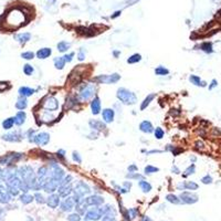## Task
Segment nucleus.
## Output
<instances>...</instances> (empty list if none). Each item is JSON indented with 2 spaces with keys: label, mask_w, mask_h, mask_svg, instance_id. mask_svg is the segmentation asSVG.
Returning a JSON list of instances; mask_svg holds the SVG:
<instances>
[{
  "label": "nucleus",
  "mask_w": 221,
  "mask_h": 221,
  "mask_svg": "<svg viewBox=\"0 0 221 221\" xmlns=\"http://www.w3.org/2000/svg\"><path fill=\"white\" fill-rule=\"evenodd\" d=\"M121 13H122V11H116L114 15H112V16H111V18H112V19H114V18H116V17L121 16Z\"/></svg>",
  "instance_id": "obj_60"
},
{
  "label": "nucleus",
  "mask_w": 221,
  "mask_h": 221,
  "mask_svg": "<svg viewBox=\"0 0 221 221\" xmlns=\"http://www.w3.org/2000/svg\"><path fill=\"white\" fill-rule=\"evenodd\" d=\"M116 96L121 103L125 104V105H134L137 102V96L134 92L127 90L125 87H119L117 90Z\"/></svg>",
  "instance_id": "obj_2"
},
{
  "label": "nucleus",
  "mask_w": 221,
  "mask_h": 221,
  "mask_svg": "<svg viewBox=\"0 0 221 221\" xmlns=\"http://www.w3.org/2000/svg\"><path fill=\"white\" fill-rule=\"evenodd\" d=\"M126 178H129V179H139L141 180L143 179V176L141 175H139L138 173H129L126 175Z\"/></svg>",
  "instance_id": "obj_46"
},
{
  "label": "nucleus",
  "mask_w": 221,
  "mask_h": 221,
  "mask_svg": "<svg viewBox=\"0 0 221 221\" xmlns=\"http://www.w3.org/2000/svg\"><path fill=\"white\" fill-rule=\"evenodd\" d=\"M69 221H81V217L79 213H71L69 217H67Z\"/></svg>",
  "instance_id": "obj_51"
},
{
  "label": "nucleus",
  "mask_w": 221,
  "mask_h": 221,
  "mask_svg": "<svg viewBox=\"0 0 221 221\" xmlns=\"http://www.w3.org/2000/svg\"><path fill=\"white\" fill-rule=\"evenodd\" d=\"M156 97V94L155 93H151V94H148L146 97L144 99V101L141 102V111H144V109H147V106L151 104L153 101H154V99Z\"/></svg>",
  "instance_id": "obj_26"
},
{
  "label": "nucleus",
  "mask_w": 221,
  "mask_h": 221,
  "mask_svg": "<svg viewBox=\"0 0 221 221\" xmlns=\"http://www.w3.org/2000/svg\"><path fill=\"white\" fill-rule=\"evenodd\" d=\"M138 186L141 187V189L144 192H149L151 190V185L144 179H141L138 181Z\"/></svg>",
  "instance_id": "obj_32"
},
{
  "label": "nucleus",
  "mask_w": 221,
  "mask_h": 221,
  "mask_svg": "<svg viewBox=\"0 0 221 221\" xmlns=\"http://www.w3.org/2000/svg\"><path fill=\"white\" fill-rule=\"evenodd\" d=\"M13 125H15V119L13 117H8V119H6L2 122V128L6 129V131L11 129L13 127Z\"/></svg>",
  "instance_id": "obj_31"
},
{
  "label": "nucleus",
  "mask_w": 221,
  "mask_h": 221,
  "mask_svg": "<svg viewBox=\"0 0 221 221\" xmlns=\"http://www.w3.org/2000/svg\"><path fill=\"white\" fill-rule=\"evenodd\" d=\"M52 54V50L50 48H42L39 49L38 52L35 53L37 58L40 59V60H44V59H48L50 55Z\"/></svg>",
  "instance_id": "obj_22"
},
{
  "label": "nucleus",
  "mask_w": 221,
  "mask_h": 221,
  "mask_svg": "<svg viewBox=\"0 0 221 221\" xmlns=\"http://www.w3.org/2000/svg\"><path fill=\"white\" fill-rule=\"evenodd\" d=\"M114 117H115V112L113 109H104L102 112V119L103 122L106 123V124H109L114 121Z\"/></svg>",
  "instance_id": "obj_13"
},
{
  "label": "nucleus",
  "mask_w": 221,
  "mask_h": 221,
  "mask_svg": "<svg viewBox=\"0 0 221 221\" xmlns=\"http://www.w3.org/2000/svg\"><path fill=\"white\" fill-rule=\"evenodd\" d=\"M35 92V90L31 89V87H28V86H21L18 90V93H19L20 96H22V97H29V96L33 95Z\"/></svg>",
  "instance_id": "obj_25"
},
{
  "label": "nucleus",
  "mask_w": 221,
  "mask_h": 221,
  "mask_svg": "<svg viewBox=\"0 0 221 221\" xmlns=\"http://www.w3.org/2000/svg\"><path fill=\"white\" fill-rule=\"evenodd\" d=\"M34 55L35 54L32 51H26L21 53V58L24 59V60H32V59L34 58Z\"/></svg>",
  "instance_id": "obj_44"
},
{
  "label": "nucleus",
  "mask_w": 221,
  "mask_h": 221,
  "mask_svg": "<svg viewBox=\"0 0 221 221\" xmlns=\"http://www.w3.org/2000/svg\"><path fill=\"white\" fill-rule=\"evenodd\" d=\"M10 89V84L9 82H0V93L1 92H5V91L9 90Z\"/></svg>",
  "instance_id": "obj_49"
},
{
  "label": "nucleus",
  "mask_w": 221,
  "mask_h": 221,
  "mask_svg": "<svg viewBox=\"0 0 221 221\" xmlns=\"http://www.w3.org/2000/svg\"><path fill=\"white\" fill-rule=\"evenodd\" d=\"M139 129H141L143 133H146V134H151L154 132V126L149 121H143V122L139 124Z\"/></svg>",
  "instance_id": "obj_21"
},
{
  "label": "nucleus",
  "mask_w": 221,
  "mask_h": 221,
  "mask_svg": "<svg viewBox=\"0 0 221 221\" xmlns=\"http://www.w3.org/2000/svg\"><path fill=\"white\" fill-rule=\"evenodd\" d=\"M13 119H15V124H16L17 126H21V125L24 124V122H26L27 114L23 112V111H19Z\"/></svg>",
  "instance_id": "obj_23"
},
{
  "label": "nucleus",
  "mask_w": 221,
  "mask_h": 221,
  "mask_svg": "<svg viewBox=\"0 0 221 221\" xmlns=\"http://www.w3.org/2000/svg\"><path fill=\"white\" fill-rule=\"evenodd\" d=\"M3 141H11V143H18L22 139V134L20 132H10V133H7V134L2 135L1 136Z\"/></svg>",
  "instance_id": "obj_10"
},
{
  "label": "nucleus",
  "mask_w": 221,
  "mask_h": 221,
  "mask_svg": "<svg viewBox=\"0 0 221 221\" xmlns=\"http://www.w3.org/2000/svg\"><path fill=\"white\" fill-rule=\"evenodd\" d=\"M59 188V183L58 181H55L54 179H52V178H50L49 180H47L43 185H42V189L44 190L45 192H54L55 190Z\"/></svg>",
  "instance_id": "obj_12"
},
{
  "label": "nucleus",
  "mask_w": 221,
  "mask_h": 221,
  "mask_svg": "<svg viewBox=\"0 0 221 221\" xmlns=\"http://www.w3.org/2000/svg\"><path fill=\"white\" fill-rule=\"evenodd\" d=\"M53 62H54L55 69H58V70H63L64 67H65V63H67L63 57H58V58H55L54 60H53Z\"/></svg>",
  "instance_id": "obj_29"
},
{
  "label": "nucleus",
  "mask_w": 221,
  "mask_h": 221,
  "mask_svg": "<svg viewBox=\"0 0 221 221\" xmlns=\"http://www.w3.org/2000/svg\"><path fill=\"white\" fill-rule=\"evenodd\" d=\"M166 200L168 202H171L174 205H179L181 203V200H180L179 197H177L176 195H173V193H169V195L166 196Z\"/></svg>",
  "instance_id": "obj_35"
},
{
  "label": "nucleus",
  "mask_w": 221,
  "mask_h": 221,
  "mask_svg": "<svg viewBox=\"0 0 221 221\" xmlns=\"http://www.w3.org/2000/svg\"><path fill=\"white\" fill-rule=\"evenodd\" d=\"M157 171H159V168H158V167H155V166H151V165L146 166L144 169L145 175H151V174L157 173Z\"/></svg>",
  "instance_id": "obj_39"
},
{
  "label": "nucleus",
  "mask_w": 221,
  "mask_h": 221,
  "mask_svg": "<svg viewBox=\"0 0 221 221\" xmlns=\"http://www.w3.org/2000/svg\"><path fill=\"white\" fill-rule=\"evenodd\" d=\"M84 201H85L86 206H99L104 202V199H103V197H101V196L93 195V196L87 197L86 199H84Z\"/></svg>",
  "instance_id": "obj_14"
},
{
  "label": "nucleus",
  "mask_w": 221,
  "mask_h": 221,
  "mask_svg": "<svg viewBox=\"0 0 221 221\" xmlns=\"http://www.w3.org/2000/svg\"><path fill=\"white\" fill-rule=\"evenodd\" d=\"M57 155H58V157H60V158H62V159H64V157H65V151H64L63 149H60V151H58Z\"/></svg>",
  "instance_id": "obj_57"
},
{
  "label": "nucleus",
  "mask_w": 221,
  "mask_h": 221,
  "mask_svg": "<svg viewBox=\"0 0 221 221\" xmlns=\"http://www.w3.org/2000/svg\"><path fill=\"white\" fill-rule=\"evenodd\" d=\"M33 199H34V197L31 196V195H29V193H27V192H24L23 195L20 196V200H21V202L24 203V205H28V203L32 202L33 201Z\"/></svg>",
  "instance_id": "obj_36"
},
{
  "label": "nucleus",
  "mask_w": 221,
  "mask_h": 221,
  "mask_svg": "<svg viewBox=\"0 0 221 221\" xmlns=\"http://www.w3.org/2000/svg\"><path fill=\"white\" fill-rule=\"evenodd\" d=\"M15 39H16L18 42H20L21 44H24V43H27V42H28L30 39H31V33H29V32L18 33V34L15 35Z\"/></svg>",
  "instance_id": "obj_24"
},
{
  "label": "nucleus",
  "mask_w": 221,
  "mask_h": 221,
  "mask_svg": "<svg viewBox=\"0 0 221 221\" xmlns=\"http://www.w3.org/2000/svg\"><path fill=\"white\" fill-rule=\"evenodd\" d=\"M27 106H28V101H27L26 97H22V96H20V99L17 101L16 103V107L19 111H23V109H27Z\"/></svg>",
  "instance_id": "obj_28"
},
{
  "label": "nucleus",
  "mask_w": 221,
  "mask_h": 221,
  "mask_svg": "<svg viewBox=\"0 0 221 221\" xmlns=\"http://www.w3.org/2000/svg\"><path fill=\"white\" fill-rule=\"evenodd\" d=\"M200 49H201L203 52H206V53H212V52H213L211 42H203V43H201Z\"/></svg>",
  "instance_id": "obj_38"
},
{
  "label": "nucleus",
  "mask_w": 221,
  "mask_h": 221,
  "mask_svg": "<svg viewBox=\"0 0 221 221\" xmlns=\"http://www.w3.org/2000/svg\"><path fill=\"white\" fill-rule=\"evenodd\" d=\"M9 29H17L26 23V15L18 9H12L6 16V21Z\"/></svg>",
  "instance_id": "obj_1"
},
{
  "label": "nucleus",
  "mask_w": 221,
  "mask_h": 221,
  "mask_svg": "<svg viewBox=\"0 0 221 221\" xmlns=\"http://www.w3.org/2000/svg\"><path fill=\"white\" fill-rule=\"evenodd\" d=\"M121 80V75L119 73L113 74H102L93 79L94 82L99 84H115Z\"/></svg>",
  "instance_id": "obj_4"
},
{
  "label": "nucleus",
  "mask_w": 221,
  "mask_h": 221,
  "mask_svg": "<svg viewBox=\"0 0 221 221\" xmlns=\"http://www.w3.org/2000/svg\"><path fill=\"white\" fill-rule=\"evenodd\" d=\"M154 135L157 139H161L164 137V135H165V132L161 127H157L154 129Z\"/></svg>",
  "instance_id": "obj_42"
},
{
  "label": "nucleus",
  "mask_w": 221,
  "mask_h": 221,
  "mask_svg": "<svg viewBox=\"0 0 221 221\" xmlns=\"http://www.w3.org/2000/svg\"><path fill=\"white\" fill-rule=\"evenodd\" d=\"M71 47V43L70 42H67V41H61L59 42L58 44H57V48H58V51L59 52H67Z\"/></svg>",
  "instance_id": "obj_30"
},
{
  "label": "nucleus",
  "mask_w": 221,
  "mask_h": 221,
  "mask_svg": "<svg viewBox=\"0 0 221 221\" xmlns=\"http://www.w3.org/2000/svg\"><path fill=\"white\" fill-rule=\"evenodd\" d=\"M128 171H129V173H136V171H137V166H136V165H135V164H133V165H131V166H128Z\"/></svg>",
  "instance_id": "obj_54"
},
{
  "label": "nucleus",
  "mask_w": 221,
  "mask_h": 221,
  "mask_svg": "<svg viewBox=\"0 0 221 221\" xmlns=\"http://www.w3.org/2000/svg\"><path fill=\"white\" fill-rule=\"evenodd\" d=\"M155 74L158 75V76H165V75L169 74V70L166 69L165 67H163V65H159V67L155 69Z\"/></svg>",
  "instance_id": "obj_33"
},
{
  "label": "nucleus",
  "mask_w": 221,
  "mask_h": 221,
  "mask_svg": "<svg viewBox=\"0 0 221 221\" xmlns=\"http://www.w3.org/2000/svg\"><path fill=\"white\" fill-rule=\"evenodd\" d=\"M119 53H121V52H119V51H114V52H113V54L115 55V58H117V57H119Z\"/></svg>",
  "instance_id": "obj_62"
},
{
  "label": "nucleus",
  "mask_w": 221,
  "mask_h": 221,
  "mask_svg": "<svg viewBox=\"0 0 221 221\" xmlns=\"http://www.w3.org/2000/svg\"><path fill=\"white\" fill-rule=\"evenodd\" d=\"M74 192L77 193V195H80L81 197H83V196H85V195H89L91 192V189H90V187L87 186L84 181H79V183L75 185Z\"/></svg>",
  "instance_id": "obj_11"
},
{
  "label": "nucleus",
  "mask_w": 221,
  "mask_h": 221,
  "mask_svg": "<svg viewBox=\"0 0 221 221\" xmlns=\"http://www.w3.org/2000/svg\"><path fill=\"white\" fill-rule=\"evenodd\" d=\"M72 176L71 175H67V176H64L63 179L61 180V183H60V186H63V185H67V184H71L72 181Z\"/></svg>",
  "instance_id": "obj_48"
},
{
  "label": "nucleus",
  "mask_w": 221,
  "mask_h": 221,
  "mask_svg": "<svg viewBox=\"0 0 221 221\" xmlns=\"http://www.w3.org/2000/svg\"><path fill=\"white\" fill-rule=\"evenodd\" d=\"M1 175H2V170L0 169V177H1Z\"/></svg>",
  "instance_id": "obj_63"
},
{
  "label": "nucleus",
  "mask_w": 221,
  "mask_h": 221,
  "mask_svg": "<svg viewBox=\"0 0 221 221\" xmlns=\"http://www.w3.org/2000/svg\"><path fill=\"white\" fill-rule=\"evenodd\" d=\"M73 191V188L71 186V184H67V185H63V186H59L58 188V195L60 197H64V198H67V196H70Z\"/></svg>",
  "instance_id": "obj_19"
},
{
  "label": "nucleus",
  "mask_w": 221,
  "mask_h": 221,
  "mask_svg": "<svg viewBox=\"0 0 221 221\" xmlns=\"http://www.w3.org/2000/svg\"><path fill=\"white\" fill-rule=\"evenodd\" d=\"M179 198L181 200V202L187 203V205H192V203H196L198 201V196L189 191H183L180 193Z\"/></svg>",
  "instance_id": "obj_6"
},
{
  "label": "nucleus",
  "mask_w": 221,
  "mask_h": 221,
  "mask_svg": "<svg viewBox=\"0 0 221 221\" xmlns=\"http://www.w3.org/2000/svg\"><path fill=\"white\" fill-rule=\"evenodd\" d=\"M196 148H198V149H203L205 148V144L202 143V141H196Z\"/></svg>",
  "instance_id": "obj_55"
},
{
  "label": "nucleus",
  "mask_w": 221,
  "mask_h": 221,
  "mask_svg": "<svg viewBox=\"0 0 221 221\" xmlns=\"http://www.w3.org/2000/svg\"><path fill=\"white\" fill-rule=\"evenodd\" d=\"M85 55H86V50L83 48H81L77 52V60L79 61H83L84 59H85Z\"/></svg>",
  "instance_id": "obj_45"
},
{
  "label": "nucleus",
  "mask_w": 221,
  "mask_h": 221,
  "mask_svg": "<svg viewBox=\"0 0 221 221\" xmlns=\"http://www.w3.org/2000/svg\"><path fill=\"white\" fill-rule=\"evenodd\" d=\"M89 125H90V127L93 131H96V132H101L106 128L105 123H103L102 121H99V119H91L90 122H89Z\"/></svg>",
  "instance_id": "obj_20"
},
{
  "label": "nucleus",
  "mask_w": 221,
  "mask_h": 221,
  "mask_svg": "<svg viewBox=\"0 0 221 221\" xmlns=\"http://www.w3.org/2000/svg\"><path fill=\"white\" fill-rule=\"evenodd\" d=\"M10 193L8 191H6V189H1L0 190V202L2 203H7V202L10 201Z\"/></svg>",
  "instance_id": "obj_34"
},
{
  "label": "nucleus",
  "mask_w": 221,
  "mask_h": 221,
  "mask_svg": "<svg viewBox=\"0 0 221 221\" xmlns=\"http://www.w3.org/2000/svg\"><path fill=\"white\" fill-rule=\"evenodd\" d=\"M52 1H53V2H54V1H55V0H52Z\"/></svg>",
  "instance_id": "obj_64"
},
{
  "label": "nucleus",
  "mask_w": 221,
  "mask_h": 221,
  "mask_svg": "<svg viewBox=\"0 0 221 221\" xmlns=\"http://www.w3.org/2000/svg\"><path fill=\"white\" fill-rule=\"evenodd\" d=\"M72 159H73L74 163H76V164L82 163V157H81L80 154H79L77 151H73V153H72Z\"/></svg>",
  "instance_id": "obj_47"
},
{
  "label": "nucleus",
  "mask_w": 221,
  "mask_h": 221,
  "mask_svg": "<svg viewBox=\"0 0 221 221\" xmlns=\"http://www.w3.org/2000/svg\"><path fill=\"white\" fill-rule=\"evenodd\" d=\"M23 157V154L21 153H11V154H7L2 157H0V165H11V164L16 163Z\"/></svg>",
  "instance_id": "obj_5"
},
{
  "label": "nucleus",
  "mask_w": 221,
  "mask_h": 221,
  "mask_svg": "<svg viewBox=\"0 0 221 221\" xmlns=\"http://www.w3.org/2000/svg\"><path fill=\"white\" fill-rule=\"evenodd\" d=\"M171 171H173V173H175V174H179L180 173V170L178 169L176 166H173V168H171Z\"/></svg>",
  "instance_id": "obj_61"
},
{
  "label": "nucleus",
  "mask_w": 221,
  "mask_h": 221,
  "mask_svg": "<svg viewBox=\"0 0 221 221\" xmlns=\"http://www.w3.org/2000/svg\"><path fill=\"white\" fill-rule=\"evenodd\" d=\"M141 61V55L139 53H135V54L131 55L129 58L127 59V63L128 64H135L138 63V62Z\"/></svg>",
  "instance_id": "obj_37"
},
{
  "label": "nucleus",
  "mask_w": 221,
  "mask_h": 221,
  "mask_svg": "<svg viewBox=\"0 0 221 221\" xmlns=\"http://www.w3.org/2000/svg\"><path fill=\"white\" fill-rule=\"evenodd\" d=\"M102 216H104L102 208H92L85 213V219L86 220H99Z\"/></svg>",
  "instance_id": "obj_9"
},
{
  "label": "nucleus",
  "mask_w": 221,
  "mask_h": 221,
  "mask_svg": "<svg viewBox=\"0 0 221 221\" xmlns=\"http://www.w3.org/2000/svg\"><path fill=\"white\" fill-rule=\"evenodd\" d=\"M124 187H125L124 189H126V190H127V191H128V190L131 189L132 183H129V181H125V183H124Z\"/></svg>",
  "instance_id": "obj_59"
},
{
  "label": "nucleus",
  "mask_w": 221,
  "mask_h": 221,
  "mask_svg": "<svg viewBox=\"0 0 221 221\" xmlns=\"http://www.w3.org/2000/svg\"><path fill=\"white\" fill-rule=\"evenodd\" d=\"M216 86H218V82H217V80H212L211 84L209 85V90H212V89H215Z\"/></svg>",
  "instance_id": "obj_56"
},
{
  "label": "nucleus",
  "mask_w": 221,
  "mask_h": 221,
  "mask_svg": "<svg viewBox=\"0 0 221 221\" xmlns=\"http://www.w3.org/2000/svg\"><path fill=\"white\" fill-rule=\"evenodd\" d=\"M196 171V166L195 164H191L188 168H187L186 170H185V174H184V177H187V176H190V175H192V174H195Z\"/></svg>",
  "instance_id": "obj_43"
},
{
  "label": "nucleus",
  "mask_w": 221,
  "mask_h": 221,
  "mask_svg": "<svg viewBox=\"0 0 221 221\" xmlns=\"http://www.w3.org/2000/svg\"><path fill=\"white\" fill-rule=\"evenodd\" d=\"M91 111H92V114L94 115H99L101 111H102V107H101V99H99V96H95L92 102H91Z\"/></svg>",
  "instance_id": "obj_17"
},
{
  "label": "nucleus",
  "mask_w": 221,
  "mask_h": 221,
  "mask_svg": "<svg viewBox=\"0 0 221 221\" xmlns=\"http://www.w3.org/2000/svg\"><path fill=\"white\" fill-rule=\"evenodd\" d=\"M94 94H95V86L93 84L85 83L80 86V90H79L80 101H83V102L84 101H89L92 97H94Z\"/></svg>",
  "instance_id": "obj_3"
},
{
  "label": "nucleus",
  "mask_w": 221,
  "mask_h": 221,
  "mask_svg": "<svg viewBox=\"0 0 221 221\" xmlns=\"http://www.w3.org/2000/svg\"><path fill=\"white\" fill-rule=\"evenodd\" d=\"M167 151H171V153L174 154V156H178V155H179L181 151H184V149H181V148L174 147V146H171V145H168V146H167Z\"/></svg>",
  "instance_id": "obj_41"
},
{
  "label": "nucleus",
  "mask_w": 221,
  "mask_h": 221,
  "mask_svg": "<svg viewBox=\"0 0 221 221\" xmlns=\"http://www.w3.org/2000/svg\"><path fill=\"white\" fill-rule=\"evenodd\" d=\"M201 181H202V184H205V185H209V184L212 183V177L209 176V175H206L205 177H202L201 178Z\"/></svg>",
  "instance_id": "obj_53"
},
{
  "label": "nucleus",
  "mask_w": 221,
  "mask_h": 221,
  "mask_svg": "<svg viewBox=\"0 0 221 221\" xmlns=\"http://www.w3.org/2000/svg\"><path fill=\"white\" fill-rule=\"evenodd\" d=\"M63 58H64V60H65V62L70 63V62H72V60H73V58H74V52L67 53L65 55H63Z\"/></svg>",
  "instance_id": "obj_52"
},
{
  "label": "nucleus",
  "mask_w": 221,
  "mask_h": 221,
  "mask_svg": "<svg viewBox=\"0 0 221 221\" xmlns=\"http://www.w3.org/2000/svg\"><path fill=\"white\" fill-rule=\"evenodd\" d=\"M160 153H163V151H158V149H153V151H146V154H147V155H151V154H160Z\"/></svg>",
  "instance_id": "obj_58"
},
{
  "label": "nucleus",
  "mask_w": 221,
  "mask_h": 221,
  "mask_svg": "<svg viewBox=\"0 0 221 221\" xmlns=\"http://www.w3.org/2000/svg\"><path fill=\"white\" fill-rule=\"evenodd\" d=\"M45 201H47V203H48V206L50 208L54 209L60 205V196L57 195V193H51Z\"/></svg>",
  "instance_id": "obj_18"
},
{
  "label": "nucleus",
  "mask_w": 221,
  "mask_h": 221,
  "mask_svg": "<svg viewBox=\"0 0 221 221\" xmlns=\"http://www.w3.org/2000/svg\"><path fill=\"white\" fill-rule=\"evenodd\" d=\"M33 71H34V69H33V67H32L31 64L27 63V64H24V65H23V73L26 74V75H28V76L32 75Z\"/></svg>",
  "instance_id": "obj_40"
},
{
  "label": "nucleus",
  "mask_w": 221,
  "mask_h": 221,
  "mask_svg": "<svg viewBox=\"0 0 221 221\" xmlns=\"http://www.w3.org/2000/svg\"><path fill=\"white\" fill-rule=\"evenodd\" d=\"M49 141H50V134L47 132H42V133L37 134L34 136V139H33V143H35L38 146H45L49 144Z\"/></svg>",
  "instance_id": "obj_8"
},
{
  "label": "nucleus",
  "mask_w": 221,
  "mask_h": 221,
  "mask_svg": "<svg viewBox=\"0 0 221 221\" xmlns=\"http://www.w3.org/2000/svg\"><path fill=\"white\" fill-rule=\"evenodd\" d=\"M43 107L47 111L54 112V111H57L59 109V101L55 97H53V96H48L44 99V102H43Z\"/></svg>",
  "instance_id": "obj_7"
},
{
  "label": "nucleus",
  "mask_w": 221,
  "mask_h": 221,
  "mask_svg": "<svg viewBox=\"0 0 221 221\" xmlns=\"http://www.w3.org/2000/svg\"><path fill=\"white\" fill-rule=\"evenodd\" d=\"M33 197H34V199L37 200V202H39V203H44V202H45L44 197H43L41 193H39V192H37V193H35Z\"/></svg>",
  "instance_id": "obj_50"
},
{
  "label": "nucleus",
  "mask_w": 221,
  "mask_h": 221,
  "mask_svg": "<svg viewBox=\"0 0 221 221\" xmlns=\"http://www.w3.org/2000/svg\"><path fill=\"white\" fill-rule=\"evenodd\" d=\"M189 81L191 82L192 84H195L197 86H201V87H205L207 85L205 81H201L200 80V77L197 76V75H190L189 76Z\"/></svg>",
  "instance_id": "obj_27"
},
{
  "label": "nucleus",
  "mask_w": 221,
  "mask_h": 221,
  "mask_svg": "<svg viewBox=\"0 0 221 221\" xmlns=\"http://www.w3.org/2000/svg\"><path fill=\"white\" fill-rule=\"evenodd\" d=\"M178 190H196L198 189V185L195 181H183L177 185Z\"/></svg>",
  "instance_id": "obj_16"
},
{
  "label": "nucleus",
  "mask_w": 221,
  "mask_h": 221,
  "mask_svg": "<svg viewBox=\"0 0 221 221\" xmlns=\"http://www.w3.org/2000/svg\"><path fill=\"white\" fill-rule=\"evenodd\" d=\"M74 205H75V202H74L73 199L71 198V197H67V199H64L63 201L61 202L60 207H61L62 211L70 212V211H72V210H73Z\"/></svg>",
  "instance_id": "obj_15"
}]
</instances>
